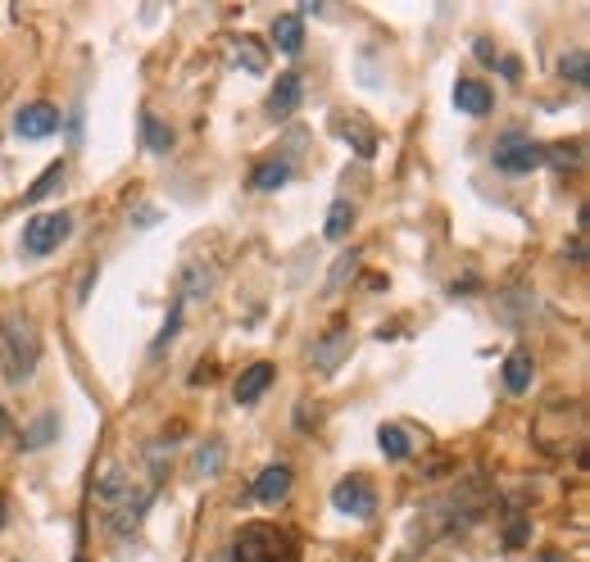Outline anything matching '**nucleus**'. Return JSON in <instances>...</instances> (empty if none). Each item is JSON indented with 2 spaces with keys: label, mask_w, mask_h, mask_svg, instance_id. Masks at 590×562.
I'll use <instances>...</instances> for the list:
<instances>
[{
  "label": "nucleus",
  "mask_w": 590,
  "mask_h": 562,
  "mask_svg": "<svg viewBox=\"0 0 590 562\" xmlns=\"http://www.w3.org/2000/svg\"><path fill=\"white\" fill-rule=\"evenodd\" d=\"M236 562H300L291 530L273 522H245L236 536Z\"/></svg>",
  "instance_id": "nucleus-1"
},
{
  "label": "nucleus",
  "mask_w": 590,
  "mask_h": 562,
  "mask_svg": "<svg viewBox=\"0 0 590 562\" xmlns=\"http://www.w3.org/2000/svg\"><path fill=\"white\" fill-rule=\"evenodd\" d=\"M69 232H73L69 213H37V218H27V223H23V255L42 259V255H50V249L65 245Z\"/></svg>",
  "instance_id": "nucleus-2"
},
{
  "label": "nucleus",
  "mask_w": 590,
  "mask_h": 562,
  "mask_svg": "<svg viewBox=\"0 0 590 562\" xmlns=\"http://www.w3.org/2000/svg\"><path fill=\"white\" fill-rule=\"evenodd\" d=\"M33 367H37V336L23 318H14L5 331V372H10V382H27Z\"/></svg>",
  "instance_id": "nucleus-3"
},
{
  "label": "nucleus",
  "mask_w": 590,
  "mask_h": 562,
  "mask_svg": "<svg viewBox=\"0 0 590 562\" xmlns=\"http://www.w3.org/2000/svg\"><path fill=\"white\" fill-rule=\"evenodd\" d=\"M332 508L346 517H372L378 513V490H372L363 477H346L332 485Z\"/></svg>",
  "instance_id": "nucleus-4"
},
{
  "label": "nucleus",
  "mask_w": 590,
  "mask_h": 562,
  "mask_svg": "<svg viewBox=\"0 0 590 562\" xmlns=\"http://www.w3.org/2000/svg\"><path fill=\"white\" fill-rule=\"evenodd\" d=\"M55 128H59V109H55V105H46V101L23 105V109L14 114V132H19V137H27V141H42V137H50Z\"/></svg>",
  "instance_id": "nucleus-5"
},
{
  "label": "nucleus",
  "mask_w": 590,
  "mask_h": 562,
  "mask_svg": "<svg viewBox=\"0 0 590 562\" xmlns=\"http://www.w3.org/2000/svg\"><path fill=\"white\" fill-rule=\"evenodd\" d=\"M495 164H500L505 173H532V168L545 164V145H536V141H509V145L495 150Z\"/></svg>",
  "instance_id": "nucleus-6"
},
{
  "label": "nucleus",
  "mask_w": 590,
  "mask_h": 562,
  "mask_svg": "<svg viewBox=\"0 0 590 562\" xmlns=\"http://www.w3.org/2000/svg\"><path fill=\"white\" fill-rule=\"evenodd\" d=\"M273 377H277V367L273 363H251V367H245L241 372V382H236V403H241V409H251V403L273 386Z\"/></svg>",
  "instance_id": "nucleus-7"
},
{
  "label": "nucleus",
  "mask_w": 590,
  "mask_h": 562,
  "mask_svg": "<svg viewBox=\"0 0 590 562\" xmlns=\"http://www.w3.org/2000/svg\"><path fill=\"white\" fill-rule=\"evenodd\" d=\"M300 96H304L300 73H277V82H273V96H268L273 118H291V114L300 109Z\"/></svg>",
  "instance_id": "nucleus-8"
},
{
  "label": "nucleus",
  "mask_w": 590,
  "mask_h": 562,
  "mask_svg": "<svg viewBox=\"0 0 590 562\" xmlns=\"http://www.w3.org/2000/svg\"><path fill=\"white\" fill-rule=\"evenodd\" d=\"M454 105H459V114L486 118V114H490V86L477 82V78H459V82H454Z\"/></svg>",
  "instance_id": "nucleus-9"
},
{
  "label": "nucleus",
  "mask_w": 590,
  "mask_h": 562,
  "mask_svg": "<svg viewBox=\"0 0 590 562\" xmlns=\"http://www.w3.org/2000/svg\"><path fill=\"white\" fill-rule=\"evenodd\" d=\"M287 490H291V467L287 463L264 467L259 481H255V499H259V504H277V499H287Z\"/></svg>",
  "instance_id": "nucleus-10"
},
{
  "label": "nucleus",
  "mask_w": 590,
  "mask_h": 562,
  "mask_svg": "<svg viewBox=\"0 0 590 562\" xmlns=\"http://www.w3.org/2000/svg\"><path fill=\"white\" fill-rule=\"evenodd\" d=\"M273 42H277V50L300 55V46H304V19H296V14H277V19H273Z\"/></svg>",
  "instance_id": "nucleus-11"
},
{
  "label": "nucleus",
  "mask_w": 590,
  "mask_h": 562,
  "mask_svg": "<svg viewBox=\"0 0 590 562\" xmlns=\"http://www.w3.org/2000/svg\"><path fill=\"white\" fill-rule=\"evenodd\" d=\"M336 132L346 137V141H355L363 160H372V154H378V132H372L363 118H336Z\"/></svg>",
  "instance_id": "nucleus-12"
},
{
  "label": "nucleus",
  "mask_w": 590,
  "mask_h": 562,
  "mask_svg": "<svg viewBox=\"0 0 590 562\" xmlns=\"http://www.w3.org/2000/svg\"><path fill=\"white\" fill-rule=\"evenodd\" d=\"M346 350H350V336L336 327V331H327V336L319 340L314 359H319V367H323V372H336V363H340V354H346Z\"/></svg>",
  "instance_id": "nucleus-13"
},
{
  "label": "nucleus",
  "mask_w": 590,
  "mask_h": 562,
  "mask_svg": "<svg viewBox=\"0 0 590 562\" xmlns=\"http://www.w3.org/2000/svg\"><path fill=\"white\" fill-rule=\"evenodd\" d=\"M287 177H291V160H268L251 173V186L255 191H277V186H287Z\"/></svg>",
  "instance_id": "nucleus-14"
},
{
  "label": "nucleus",
  "mask_w": 590,
  "mask_h": 562,
  "mask_svg": "<svg viewBox=\"0 0 590 562\" xmlns=\"http://www.w3.org/2000/svg\"><path fill=\"white\" fill-rule=\"evenodd\" d=\"M505 386L513 395H522L527 386H532V354H527V350H518V354L505 359Z\"/></svg>",
  "instance_id": "nucleus-15"
},
{
  "label": "nucleus",
  "mask_w": 590,
  "mask_h": 562,
  "mask_svg": "<svg viewBox=\"0 0 590 562\" xmlns=\"http://www.w3.org/2000/svg\"><path fill=\"white\" fill-rule=\"evenodd\" d=\"M378 445H382V454L395 458V463L414 454V441H409V431H405V426H382V431H378Z\"/></svg>",
  "instance_id": "nucleus-16"
},
{
  "label": "nucleus",
  "mask_w": 590,
  "mask_h": 562,
  "mask_svg": "<svg viewBox=\"0 0 590 562\" xmlns=\"http://www.w3.org/2000/svg\"><path fill=\"white\" fill-rule=\"evenodd\" d=\"M141 137H146V150L150 154H169L173 150V132L154 114H141Z\"/></svg>",
  "instance_id": "nucleus-17"
},
{
  "label": "nucleus",
  "mask_w": 590,
  "mask_h": 562,
  "mask_svg": "<svg viewBox=\"0 0 590 562\" xmlns=\"http://www.w3.org/2000/svg\"><path fill=\"white\" fill-rule=\"evenodd\" d=\"M59 182H65V164H50V168H46V173H42V177H37L33 186H27V196H23V200H27V204H37V200H46V196L55 191V186H59Z\"/></svg>",
  "instance_id": "nucleus-18"
},
{
  "label": "nucleus",
  "mask_w": 590,
  "mask_h": 562,
  "mask_svg": "<svg viewBox=\"0 0 590 562\" xmlns=\"http://www.w3.org/2000/svg\"><path fill=\"white\" fill-rule=\"evenodd\" d=\"M350 218H355V209H350L346 200H336V204L327 209V227H323L327 241H340V236H346V232H350Z\"/></svg>",
  "instance_id": "nucleus-19"
},
{
  "label": "nucleus",
  "mask_w": 590,
  "mask_h": 562,
  "mask_svg": "<svg viewBox=\"0 0 590 562\" xmlns=\"http://www.w3.org/2000/svg\"><path fill=\"white\" fill-rule=\"evenodd\" d=\"M558 73H564L572 86H586V82H590V69H586V50H572V55H564V65H558Z\"/></svg>",
  "instance_id": "nucleus-20"
},
{
  "label": "nucleus",
  "mask_w": 590,
  "mask_h": 562,
  "mask_svg": "<svg viewBox=\"0 0 590 562\" xmlns=\"http://www.w3.org/2000/svg\"><path fill=\"white\" fill-rule=\"evenodd\" d=\"M219 467H223V445L209 441V445L196 454V472H200V477H219Z\"/></svg>",
  "instance_id": "nucleus-21"
},
{
  "label": "nucleus",
  "mask_w": 590,
  "mask_h": 562,
  "mask_svg": "<svg viewBox=\"0 0 590 562\" xmlns=\"http://www.w3.org/2000/svg\"><path fill=\"white\" fill-rule=\"evenodd\" d=\"M236 59L251 73H264V50H259V42L255 37H236Z\"/></svg>",
  "instance_id": "nucleus-22"
},
{
  "label": "nucleus",
  "mask_w": 590,
  "mask_h": 562,
  "mask_svg": "<svg viewBox=\"0 0 590 562\" xmlns=\"http://www.w3.org/2000/svg\"><path fill=\"white\" fill-rule=\"evenodd\" d=\"M545 164H581V141H558V145H545Z\"/></svg>",
  "instance_id": "nucleus-23"
},
{
  "label": "nucleus",
  "mask_w": 590,
  "mask_h": 562,
  "mask_svg": "<svg viewBox=\"0 0 590 562\" xmlns=\"http://www.w3.org/2000/svg\"><path fill=\"white\" fill-rule=\"evenodd\" d=\"M55 431H59V422H55V418H42V422H37L33 431H27V449H42V445L50 441Z\"/></svg>",
  "instance_id": "nucleus-24"
},
{
  "label": "nucleus",
  "mask_w": 590,
  "mask_h": 562,
  "mask_svg": "<svg viewBox=\"0 0 590 562\" xmlns=\"http://www.w3.org/2000/svg\"><path fill=\"white\" fill-rule=\"evenodd\" d=\"M177 327H182V300L173 304V314H169V323H164V331H160V340H154V350H164L169 340L177 336Z\"/></svg>",
  "instance_id": "nucleus-25"
},
{
  "label": "nucleus",
  "mask_w": 590,
  "mask_h": 562,
  "mask_svg": "<svg viewBox=\"0 0 590 562\" xmlns=\"http://www.w3.org/2000/svg\"><path fill=\"white\" fill-rule=\"evenodd\" d=\"M477 59H486V65H495V50H490V42H486V37H477Z\"/></svg>",
  "instance_id": "nucleus-26"
},
{
  "label": "nucleus",
  "mask_w": 590,
  "mask_h": 562,
  "mask_svg": "<svg viewBox=\"0 0 590 562\" xmlns=\"http://www.w3.org/2000/svg\"><path fill=\"white\" fill-rule=\"evenodd\" d=\"M532 562H564V558H558V553H541V558H532Z\"/></svg>",
  "instance_id": "nucleus-27"
},
{
  "label": "nucleus",
  "mask_w": 590,
  "mask_h": 562,
  "mask_svg": "<svg viewBox=\"0 0 590 562\" xmlns=\"http://www.w3.org/2000/svg\"><path fill=\"white\" fill-rule=\"evenodd\" d=\"M10 431V418H5V409H0V435H5Z\"/></svg>",
  "instance_id": "nucleus-28"
},
{
  "label": "nucleus",
  "mask_w": 590,
  "mask_h": 562,
  "mask_svg": "<svg viewBox=\"0 0 590 562\" xmlns=\"http://www.w3.org/2000/svg\"><path fill=\"white\" fill-rule=\"evenodd\" d=\"M0 526H5V499H0Z\"/></svg>",
  "instance_id": "nucleus-29"
}]
</instances>
